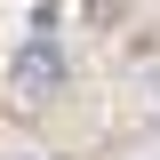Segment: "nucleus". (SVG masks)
Here are the masks:
<instances>
[{
    "instance_id": "obj_1",
    "label": "nucleus",
    "mask_w": 160,
    "mask_h": 160,
    "mask_svg": "<svg viewBox=\"0 0 160 160\" xmlns=\"http://www.w3.org/2000/svg\"><path fill=\"white\" fill-rule=\"evenodd\" d=\"M48 88H64V48H56V32L32 40V48L16 56V96H32V104H40Z\"/></svg>"
}]
</instances>
